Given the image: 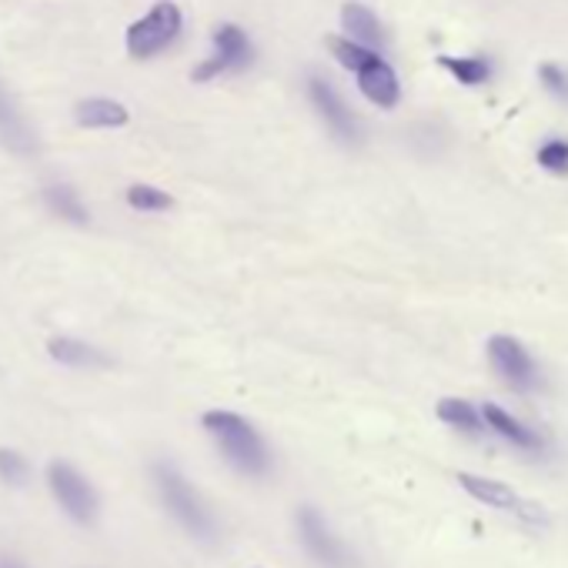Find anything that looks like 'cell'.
I'll list each match as a JSON object with an SVG mask.
<instances>
[{
  "label": "cell",
  "instance_id": "5bb4252c",
  "mask_svg": "<svg viewBox=\"0 0 568 568\" xmlns=\"http://www.w3.org/2000/svg\"><path fill=\"white\" fill-rule=\"evenodd\" d=\"M435 415H438L442 425H448V428H455L458 435H468V438H478V435L488 432L481 408H475V405L465 402V398H442V402L435 405Z\"/></svg>",
  "mask_w": 568,
  "mask_h": 568
},
{
  "label": "cell",
  "instance_id": "ffe728a7",
  "mask_svg": "<svg viewBox=\"0 0 568 568\" xmlns=\"http://www.w3.org/2000/svg\"><path fill=\"white\" fill-rule=\"evenodd\" d=\"M128 204H131L134 211L154 214V211H168L174 201H171L168 191H161V187H154V184H131V187H128Z\"/></svg>",
  "mask_w": 568,
  "mask_h": 568
},
{
  "label": "cell",
  "instance_id": "6da1fadb",
  "mask_svg": "<svg viewBox=\"0 0 568 568\" xmlns=\"http://www.w3.org/2000/svg\"><path fill=\"white\" fill-rule=\"evenodd\" d=\"M201 425L214 438L217 452L224 455V462L234 471H241L247 478H261V475L271 471V448L244 415L214 408V412L201 415Z\"/></svg>",
  "mask_w": 568,
  "mask_h": 568
},
{
  "label": "cell",
  "instance_id": "e0dca14e",
  "mask_svg": "<svg viewBox=\"0 0 568 568\" xmlns=\"http://www.w3.org/2000/svg\"><path fill=\"white\" fill-rule=\"evenodd\" d=\"M438 68H445L462 88H481V84L491 81V61L481 58V54H468V58L442 54V58H438Z\"/></svg>",
  "mask_w": 568,
  "mask_h": 568
},
{
  "label": "cell",
  "instance_id": "2e32d148",
  "mask_svg": "<svg viewBox=\"0 0 568 568\" xmlns=\"http://www.w3.org/2000/svg\"><path fill=\"white\" fill-rule=\"evenodd\" d=\"M48 355L58 365H68V368H104L108 365V358L94 345L78 342V338H64V335L48 342Z\"/></svg>",
  "mask_w": 568,
  "mask_h": 568
},
{
  "label": "cell",
  "instance_id": "7402d4cb",
  "mask_svg": "<svg viewBox=\"0 0 568 568\" xmlns=\"http://www.w3.org/2000/svg\"><path fill=\"white\" fill-rule=\"evenodd\" d=\"M0 481L11 485V488H24L31 481V465L24 455L11 452V448H0Z\"/></svg>",
  "mask_w": 568,
  "mask_h": 568
},
{
  "label": "cell",
  "instance_id": "44dd1931",
  "mask_svg": "<svg viewBox=\"0 0 568 568\" xmlns=\"http://www.w3.org/2000/svg\"><path fill=\"white\" fill-rule=\"evenodd\" d=\"M538 168L555 174V178H568V141L561 138H551L538 148Z\"/></svg>",
  "mask_w": 568,
  "mask_h": 568
},
{
  "label": "cell",
  "instance_id": "9a60e30c",
  "mask_svg": "<svg viewBox=\"0 0 568 568\" xmlns=\"http://www.w3.org/2000/svg\"><path fill=\"white\" fill-rule=\"evenodd\" d=\"M74 118L81 128H91V131H104V128H124L131 121L128 108L121 101H111V98H88L74 108Z\"/></svg>",
  "mask_w": 568,
  "mask_h": 568
},
{
  "label": "cell",
  "instance_id": "277c9868",
  "mask_svg": "<svg viewBox=\"0 0 568 568\" xmlns=\"http://www.w3.org/2000/svg\"><path fill=\"white\" fill-rule=\"evenodd\" d=\"M254 44L247 38L244 28L237 24H217L214 34H211V54L191 71V81L194 84H207L214 78H224V74H241L254 64Z\"/></svg>",
  "mask_w": 568,
  "mask_h": 568
},
{
  "label": "cell",
  "instance_id": "d6986e66",
  "mask_svg": "<svg viewBox=\"0 0 568 568\" xmlns=\"http://www.w3.org/2000/svg\"><path fill=\"white\" fill-rule=\"evenodd\" d=\"M325 48H328L332 58H335L345 71H352V74H358V71L378 54L375 48H365V44H358V41H352V38H338V34L325 38Z\"/></svg>",
  "mask_w": 568,
  "mask_h": 568
},
{
  "label": "cell",
  "instance_id": "4fadbf2b",
  "mask_svg": "<svg viewBox=\"0 0 568 568\" xmlns=\"http://www.w3.org/2000/svg\"><path fill=\"white\" fill-rule=\"evenodd\" d=\"M0 141H4L18 154H34L38 151V138H34L31 124L24 121L21 108L14 104V98L4 88H0Z\"/></svg>",
  "mask_w": 568,
  "mask_h": 568
},
{
  "label": "cell",
  "instance_id": "8fae6325",
  "mask_svg": "<svg viewBox=\"0 0 568 568\" xmlns=\"http://www.w3.org/2000/svg\"><path fill=\"white\" fill-rule=\"evenodd\" d=\"M481 415H485V425H488V432H495L501 442H508L511 448H518V452H525V455H541L545 452V435L541 432H535V428H528L525 422H518L511 412H505L501 405H495V402H485L481 405Z\"/></svg>",
  "mask_w": 568,
  "mask_h": 568
},
{
  "label": "cell",
  "instance_id": "7c38bea8",
  "mask_svg": "<svg viewBox=\"0 0 568 568\" xmlns=\"http://www.w3.org/2000/svg\"><path fill=\"white\" fill-rule=\"evenodd\" d=\"M342 31H345V38H352L365 48L382 51L388 44L385 24L378 21V14L368 4H358V0H348V4L342 8Z\"/></svg>",
  "mask_w": 568,
  "mask_h": 568
},
{
  "label": "cell",
  "instance_id": "7a4b0ae2",
  "mask_svg": "<svg viewBox=\"0 0 568 568\" xmlns=\"http://www.w3.org/2000/svg\"><path fill=\"white\" fill-rule=\"evenodd\" d=\"M154 485H158V495L164 501V508L171 511V518L197 541H214L217 535V525H214V515L211 508L204 505V498L197 495V488L168 462H158L154 465Z\"/></svg>",
  "mask_w": 568,
  "mask_h": 568
},
{
  "label": "cell",
  "instance_id": "5b68a950",
  "mask_svg": "<svg viewBox=\"0 0 568 568\" xmlns=\"http://www.w3.org/2000/svg\"><path fill=\"white\" fill-rule=\"evenodd\" d=\"M485 352H488V362H491L495 375H498L511 392L531 395V392L541 388V372H538L531 352H528L518 338H511V335H491Z\"/></svg>",
  "mask_w": 568,
  "mask_h": 568
},
{
  "label": "cell",
  "instance_id": "30bf717a",
  "mask_svg": "<svg viewBox=\"0 0 568 568\" xmlns=\"http://www.w3.org/2000/svg\"><path fill=\"white\" fill-rule=\"evenodd\" d=\"M355 78H358V91H362V98L368 104H375L382 111L398 108V101H402V81H398L395 68L382 54H375Z\"/></svg>",
  "mask_w": 568,
  "mask_h": 568
},
{
  "label": "cell",
  "instance_id": "8992f818",
  "mask_svg": "<svg viewBox=\"0 0 568 568\" xmlns=\"http://www.w3.org/2000/svg\"><path fill=\"white\" fill-rule=\"evenodd\" d=\"M295 525H298V538H302L305 551H308L322 568H355L352 551H348L345 541L332 531L328 518H325L318 508L302 505L298 515H295Z\"/></svg>",
  "mask_w": 568,
  "mask_h": 568
},
{
  "label": "cell",
  "instance_id": "9c48e42d",
  "mask_svg": "<svg viewBox=\"0 0 568 568\" xmlns=\"http://www.w3.org/2000/svg\"><path fill=\"white\" fill-rule=\"evenodd\" d=\"M308 98L318 111V118L332 128V134L345 144H358L362 138V128H358V118L352 114V108L345 104V98L338 94V88L322 78V74H312L308 78Z\"/></svg>",
  "mask_w": 568,
  "mask_h": 568
},
{
  "label": "cell",
  "instance_id": "ac0fdd59",
  "mask_svg": "<svg viewBox=\"0 0 568 568\" xmlns=\"http://www.w3.org/2000/svg\"><path fill=\"white\" fill-rule=\"evenodd\" d=\"M44 201H48V207H51L58 217H64V221H71V224H88V207L81 204V197H78L74 187H68V184H51V187H44Z\"/></svg>",
  "mask_w": 568,
  "mask_h": 568
},
{
  "label": "cell",
  "instance_id": "3957f363",
  "mask_svg": "<svg viewBox=\"0 0 568 568\" xmlns=\"http://www.w3.org/2000/svg\"><path fill=\"white\" fill-rule=\"evenodd\" d=\"M184 31V14L174 0H158V4L128 28L124 34V44H128V54L134 61H151L158 54H164Z\"/></svg>",
  "mask_w": 568,
  "mask_h": 568
},
{
  "label": "cell",
  "instance_id": "603a6c76",
  "mask_svg": "<svg viewBox=\"0 0 568 568\" xmlns=\"http://www.w3.org/2000/svg\"><path fill=\"white\" fill-rule=\"evenodd\" d=\"M538 81H541V88H545L551 98H558V101L568 104V71H565V68H558V64H541V68H538Z\"/></svg>",
  "mask_w": 568,
  "mask_h": 568
},
{
  "label": "cell",
  "instance_id": "52a82bcc",
  "mask_svg": "<svg viewBox=\"0 0 568 568\" xmlns=\"http://www.w3.org/2000/svg\"><path fill=\"white\" fill-rule=\"evenodd\" d=\"M48 485L58 498V505L64 508V515H71L78 525H91L98 518V491L91 488V481L68 462H51L48 468Z\"/></svg>",
  "mask_w": 568,
  "mask_h": 568
},
{
  "label": "cell",
  "instance_id": "ba28073f",
  "mask_svg": "<svg viewBox=\"0 0 568 568\" xmlns=\"http://www.w3.org/2000/svg\"><path fill=\"white\" fill-rule=\"evenodd\" d=\"M458 488L475 498L478 505L485 508H495V511H508L528 525H538L541 521V511L535 505H528L508 481H498V478H488V475H475V471H458Z\"/></svg>",
  "mask_w": 568,
  "mask_h": 568
},
{
  "label": "cell",
  "instance_id": "cb8c5ba5",
  "mask_svg": "<svg viewBox=\"0 0 568 568\" xmlns=\"http://www.w3.org/2000/svg\"><path fill=\"white\" fill-rule=\"evenodd\" d=\"M8 568H21V565H8Z\"/></svg>",
  "mask_w": 568,
  "mask_h": 568
}]
</instances>
